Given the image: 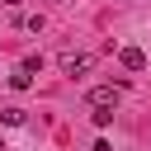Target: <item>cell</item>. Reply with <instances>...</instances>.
I'll list each match as a JSON object with an SVG mask.
<instances>
[{"label":"cell","mask_w":151,"mask_h":151,"mask_svg":"<svg viewBox=\"0 0 151 151\" xmlns=\"http://www.w3.org/2000/svg\"><path fill=\"white\" fill-rule=\"evenodd\" d=\"M90 66H94L90 52H61V76H85Z\"/></svg>","instance_id":"obj_1"},{"label":"cell","mask_w":151,"mask_h":151,"mask_svg":"<svg viewBox=\"0 0 151 151\" xmlns=\"http://www.w3.org/2000/svg\"><path fill=\"white\" fill-rule=\"evenodd\" d=\"M85 99H90V109H113L118 104V85H94Z\"/></svg>","instance_id":"obj_2"},{"label":"cell","mask_w":151,"mask_h":151,"mask_svg":"<svg viewBox=\"0 0 151 151\" xmlns=\"http://www.w3.org/2000/svg\"><path fill=\"white\" fill-rule=\"evenodd\" d=\"M118 61H123L127 71H146V52H142V47H123V52H118Z\"/></svg>","instance_id":"obj_3"},{"label":"cell","mask_w":151,"mask_h":151,"mask_svg":"<svg viewBox=\"0 0 151 151\" xmlns=\"http://www.w3.org/2000/svg\"><path fill=\"white\" fill-rule=\"evenodd\" d=\"M0 123H5V127H19V123H24V109H14V104L0 109Z\"/></svg>","instance_id":"obj_4"},{"label":"cell","mask_w":151,"mask_h":151,"mask_svg":"<svg viewBox=\"0 0 151 151\" xmlns=\"http://www.w3.org/2000/svg\"><path fill=\"white\" fill-rule=\"evenodd\" d=\"M9 85H14V90H28L33 80H28V71H14V76H9Z\"/></svg>","instance_id":"obj_5"},{"label":"cell","mask_w":151,"mask_h":151,"mask_svg":"<svg viewBox=\"0 0 151 151\" xmlns=\"http://www.w3.org/2000/svg\"><path fill=\"white\" fill-rule=\"evenodd\" d=\"M113 123V109H94V127H109Z\"/></svg>","instance_id":"obj_6"}]
</instances>
